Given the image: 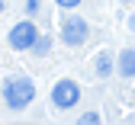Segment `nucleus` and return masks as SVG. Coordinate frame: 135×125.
I'll list each match as a JSON object with an SVG mask.
<instances>
[{"instance_id":"f257e3e1","label":"nucleus","mask_w":135,"mask_h":125,"mask_svg":"<svg viewBox=\"0 0 135 125\" xmlns=\"http://www.w3.org/2000/svg\"><path fill=\"white\" fill-rule=\"evenodd\" d=\"M32 99H36V83H32L29 77H10L3 83V103H7V109L23 112Z\"/></svg>"},{"instance_id":"f03ea898","label":"nucleus","mask_w":135,"mask_h":125,"mask_svg":"<svg viewBox=\"0 0 135 125\" xmlns=\"http://www.w3.org/2000/svg\"><path fill=\"white\" fill-rule=\"evenodd\" d=\"M36 39H39V29H36V23H32V19L16 23V26L10 29V35H7L10 48H16V51H26V48H32V45H36Z\"/></svg>"},{"instance_id":"7ed1b4c3","label":"nucleus","mask_w":135,"mask_h":125,"mask_svg":"<svg viewBox=\"0 0 135 125\" xmlns=\"http://www.w3.org/2000/svg\"><path fill=\"white\" fill-rule=\"evenodd\" d=\"M52 103H55V109H71V106H77L80 103V87L74 83V80H58L55 87H52Z\"/></svg>"},{"instance_id":"20e7f679","label":"nucleus","mask_w":135,"mask_h":125,"mask_svg":"<svg viewBox=\"0 0 135 125\" xmlns=\"http://www.w3.org/2000/svg\"><path fill=\"white\" fill-rule=\"evenodd\" d=\"M61 42L64 45H84L87 42V19H80V16H64L61 19Z\"/></svg>"},{"instance_id":"39448f33","label":"nucleus","mask_w":135,"mask_h":125,"mask_svg":"<svg viewBox=\"0 0 135 125\" xmlns=\"http://www.w3.org/2000/svg\"><path fill=\"white\" fill-rule=\"evenodd\" d=\"M116 64H119V74L122 77H135V51L132 48H122V55L116 58Z\"/></svg>"},{"instance_id":"423d86ee","label":"nucleus","mask_w":135,"mask_h":125,"mask_svg":"<svg viewBox=\"0 0 135 125\" xmlns=\"http://www.w3.org/2000/svg\"><path fill=\"white\" fill-rule=\"evenodd\" d=\"M93 71H97V77H109L113 74V55H109V51H100V55H97Z\"/></svg>"},{"instance_id":"0eeeda50","label":"nucleus","mask_w":135,"mask_h":125,"mask_svg":"<svg viewBox=\"0 0 135 125\" xmlns=\"http://www.w3.org/2000/svg\"><path fill=\"white\" fill-rule=\"evenodd\" d=\"M48 48H52V39H48V35H39L36 45H32V51H36V55H48Z\"/></svg>"},{"instance_id":"6e6552de","label":"nucleus","mask_w":135,"mask_h":125,"mask_svg":"<svg viewBox=\"0 0 135 125\" xmlns=\"http://www.w3.org/2000/svg\"><path fill=\"white\" fill-rule=\"evenodd\" d=\"M77 125H100V112H84L77 119Z\"/></svg>"},{"instance_id":"1a4fd4ad","label":"nucleus","mask_w":135,"mask_h":125,"mask_svg":"<svg viewBox=\"0 0 135 125\" xmlns=\"http://www.w3.org/2000/svg\"><path fill=\"white\" fill-rule=\"evenodd\" d=\"M55 3L61 7V10H74V7H80L84 0H55Z\"/></svg>"},{"instance_id":"9d476101","label":"nucleus","mask_w":135,"mask_h":125,"mask_svg":"<svg viewBox=\"0 0 135 125\" xmlns=\"http://www.w3.org/2000/svg\"><path fill=\"white\" fill-rule=\"evenodd\" d=\"M129 29H132V32H135V16H132V19H129Z\"/></svg>"},{"instance_id":"9b49d317","label":"nucleus","mask_w":135,"mask_h":125,"mask_svg":"<svg viewBox=\"0 0 135 125\" xmlns=\"http://www.w3.org/2000/svg\"><path fill=\"white\" fill-rule=\"evenodd\" d=\"M3 7H7V3H3V0H0V13H3Z\"/></svg>"},{"instance_id":"f8f14e48","label":"nucleus","mask_w":135,"mask_h":125,"mask_svg":"<svg viewBox=\"0 0 135 125\" xmlns=\"http://www.w3.org/2000/svg\"><path fill=\"white\" fill-rule=\"evenodd\" d=\"M122 3H135V0H122Z\"/></svg>"},{"instance_id":"ddd939ff","label":"nucleus","mask_w":135,"mask_h":125,"mask_svg":"<svg viewBox=\"0 0 135 125\" xmlns=\"http://www.w3.org/2000/svg\"><path fill=\"white\" fill-rule=\"evenodd\" d=\"M132 96H135V90H132Z\"/></svg>"}]
</instances>
